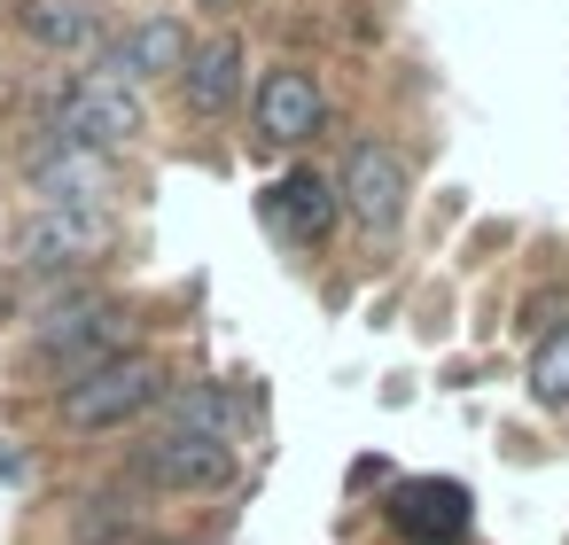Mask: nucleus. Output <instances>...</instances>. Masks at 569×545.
Wrapping results in <instances>:
<instances>
[{"label":"nucleus","mask_w":569,"mask_h":545,"mask_svg":"<svg viewBox=\"0 0 569 545\" xmlns=\"http://www.w3.org/2000/svg\"><path fill=\"white\" fill-rule=\"evenodd\" d=\"M133 351H141V312L118 304L110 289H94V296L63 304L48 327H32V343H24V382H32V390H71V382L118 366V359H133Z\"/></svg>","instance_id":"1"},{"label":"nucleus","mask_w":569,"mask_h":545,"mask_svg":"<svg viewBox=\"0 0 569 545\" xmlns=\"http://www.w3.org/2000/svg\"><path fill=\"white\" fill-rule=\"evenodd\" d=\"M164 390H172L164 359H157V351H133V359H118V366H102V374H87V382L56 390V421H63L71 436H118V428L149 421Z\"/></svg>","instance_id":"2"},{"label":"nucleus","mask_w":569,"mask_h":545,"mask_svg":"<svg viewBox=\"0 0 569 545\" xmlns=\"http://www.w3.org/2000/svg\"><path fill=\"white\" fill-rule=\"evenodd\" d=\"M17 273H94L118 250V211H63V203H32L9 234Z\"/></svg>","instance_id":"3"},{"label":"nucleus","mask_w":569,"mask_h":545,"mask_svg":"<svg viewBox=\"0 0 569 545\" xmlns=\"http://www.w3.org/2000/svg\"><path fill=\"white\" fill-rule=\"evenodd\" d=\"M56 141H79V149H102V157H126L141 133H149V110H141V87L110 79V71H79L56 102Z\"/></svg>","instance_id":"4"},{"label":"nucleus","mask_w":569,"mask_h":545,"mask_svg":"<svg viewBox=\"0 0 569 545\" xmlns=\"http://www.w3.org/2000/svg\"><path fill=\"white\" fill-rule=\"evenodd\" d=\"M133 483L164 491V498H211L234 483V452L211 436H188V428H157L133 444Z\"/></svg>","instance_id":"5"},{"label":"nucleus","mask_w":569,"mask_h":545,"mask_svg":"<svg viewBox=\"0 0 569 545\" xmlns=\"http://www.w3.org/2000/svg\"><path fill=\"white\" fill-rule=\"evenodd\" d=\"M336 195L343 211L367 226V234H398L406 226V195H413V172L390 141H351L343 164H336Z\"/></svg>","instance_id":"6"},{"label":"nucleus","mask_w":569,"mask_h":545,"mask_svg":"<svg viewBox=\"0 0 569 545\" xmlns=\"http://www.w3.org/2000/svg\"><path fill=\"white\" fill-rule=\"evenodd\" d=\"M24 188H32L40 203H63V211H110V195H118V157L48 133V141L24 157Z\"/></svg>","instance_id":"7"},{"label":"nucleus","mask_w":569,"mask_h":545,"mask_svg":"<svg viewBox=\"0 0 569 545\" xmlns=\"http://www.w3.org/2000/svg\"><path fill=\"white\" fill-rule=\"evenodd\" d=\"M250 118H258V141H273V149H305V141L328 125V87H320V71H305V63L266 71L258 94H250Z\"/></svg>","instance_id":"8"},{"label":"nucleus","mask_w":569,"mask_h":545,"mask_svg":"<svg viewBox=\"0 0 569 545\" xmlns=\"http://www.w3.org/2000/svg\"><path fill=\"white\" fill-rule=\"evenodd\" d=\"M17 32L32 55L48 63H94L110 48V24H102V0H17Z\"/></svg>","instance_id":"9"},{"label":"nucleus","mask_w":569,"mask_h":545,"mask_svg":"<svg viewBox=\"0 0 569 545\" xmlns=\"http://www.w3.org/2000/svg\"><path fill=\"white\" fill-rule=\"evenodd\" d=\"M336 219H343V195H336V172H320V164H297L266 188V226L297 250H320L336 234Z\"/></svg>","instance_id":"10"},{"label":"nucleus","mask_w":569,"mask_h":545,"mask_svg":"<svg viewBox=\"0 0 569 545\" xmlns=\"http://www.w3.org/2000/svg\"><path fill=\"white\" fill-rule=\"evenodd\" d=\"M188 55H196L188 24L157 9V17H133V24L102 48V71H110V79H126V87H149V79H180V71H188Z\"/></svg>","instance_id":"11"},{"label":"nucleus","mask_w":569,"mask_h":545,"mask_svg":"<svg viewBox=\"0 0 569 545\" xmlns=\"http://www.w3.org/2000/svg\"><path fill=\"white\" fill-rule=\"evenodd\" d=\"M242 87H250V48H242V32H211V40H196V55H188V71H180V110L203 118V125H219V118L242 102Z\"/></svg>","instance_id":"12"},{"label":"nucleus","mask_w":569,"mask_h":545,"mask_svg":"<svg viewBox=\"0 0 569 545\" xmlns=\"http://www.w3.org/2000/svg\"><path fill=\"white\" fill-rule=\"evenodd\" d=\"M390 529L406 545H460L468 537V491L452 475H413L390 491Z\"/></svg>","instance_id":"13"},{"label":"nucleus","mask_w":569,"mask_h":545,"mask_svg":"<svg viewBox=\"0 0 569 545\" xmlns=\"http://www.w3.org/2000/svg\"><path fill=\"white\" fill-rule=\"evenodd\" d=\"M157 413H164V428H188V436H211V444H242V428H250V413H242V397H227L219 382H172L164 397H157Z\"/></svg>","instance_id":"14"},{"label":"nucleus","mask_w":569,"mask_h":545,"mask_svg":"<svg viewBox=\"0 0 569 545\" xmlns=\"http://www.w3.org/2000/svg\"><path fill=\"white\" fill-rule=\"evenodd\" d=\"M133 529H141V514H133L126 491H87L71 506V545H126Z\"/></svg>","instance_id":"15"},{"label":"nucleus","mask_w":569,"mask_h":545,"mask_svg":"<svg viewBox=\"0 0 569 545\" xmlns=\"http://www.w3.org/2000/svg\"><path fill=\"white\" fill-rule=\"evenodd\" d=\"M530 397H538L546 413L569 405V320H553V327L530 343Z\"/></svg>","instance_id":"16"},{"label":"nucleus","mask_w":569,"mask_h":545,"mask_svg":"<svg viewBox=\"0 0 569 545\" xmlns=\"http://www.w3.org/2000/svg\"><path fill=\"white\" fill-rule=\"evenodd\" d=\"M0 483H24V452H17L9 436H0Z\"/></svg>","instance_id":"17"},{"label":"nucleus","mask_w":569,"mask_h":545,"mask_svg":"<svg viewBox=\"0 0 569 545\" xmlns=\"http://www.w3.org/2000/svg\"><path fill=\"white\" fill-rule=\"evenodd\" d=\"M203 17H234V9H250V0H196Z\"/></svg>","instance_id":"18"}]
</instances>
